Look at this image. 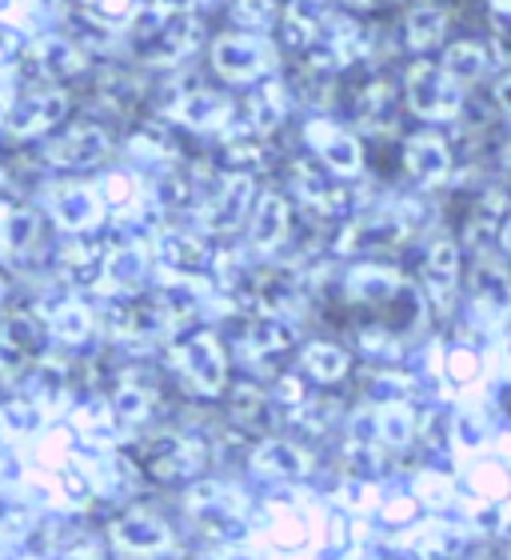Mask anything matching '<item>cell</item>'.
<instances>
[{"label":"cell","mask_w":511,"mask_h":560,"mask_svg":"<svg viewBox=\"0 0 511 560\" xmlns=\"http://www.w3.org/2000/svg\"><path fill=\"white\" fill-rule=\"evenodd\" d=\"M467 84H460L455 77L443 72V65L436 60H416L404 72V105L412 117H419L424 125H452L464 113Z\"/></svg>","instance_id":"1"},{"label":"cell","mask_w":511,"mask_h":560,"mask_svg":"<svg viewBox=\"0 0 511 560\" xmlns=\"http://www.w3.org/2000/svg\"><path fill=\"white\" fill-rule=\"evenodd\" d=\"M212 69L224 84H260L276 72V48L260 33H228L212 45Z\"/></svg>","instance_id":"2"},{"label":"cell","mask_w":511,"mask_h":560,"mask_svg":"<svg viewBox=\"0 0 511 560\" xmlns=\"http://www.w3.org/2000/svg\"><path fill=\"white\" fill-rule=\"evenodd\" d=\"M197 40H200V24L192 21V16H185V12H164L161 21H152L148 28H140L136 52L144 65L173 69V65L192 57Z\"/></svg>","instance_id":"3"},{"label":"cell","mask_w":511,"mask_h":560,"mask_svg":"<svg viewBox=\"0 0 511 560\" xmlns=\"http://www.w3.org/2000/svg\"><path fill=\"white\" fill-rule=\"evenodd\" d=\"M460 289H464V253H460L455 236L443 233L424 253V292H428V304L436 308V316H452Z\"/></svg>","instance_id":"4"},{"label":"cell","mask_w":511,"mask_h":560,"mask_svg":"<svg viewBox=\"0 0 511 560\" xmlns=\"http://www.w3.org/2000/svg\"><path fill=\"white\" fill-rule=\"evenodd\" d=\"M173 361H176V373L185 376V385L192 393H200V397H221L224 388H228V361H224L221 340L212 337V332L188 337L173 352Z\"/></svg>","instance_id":"5"},{"label":"cell","mask_w":511,"mask_h":560,"mask_svg":"<svg viewBox=\"0 0 511 560\" xmlns=\"http://www.w3.org/2000/svg\"><path fill=\"white\" fill-rule=\"evenodd\" d=\"M140 465L148 468L156 480H185V477H197L200 468L209 465V448L197 436L161 432V436L140 444Z\"/></svg>","instance_id":"6"},{"label":"cell","mask_w":511,"mask_h":560,"mask_svg":"<svg viewBox=\"0 0 511 560\" xmlns=\"http://www.w3.org/2000/svg\"><path fill=\"white\" fill-rule=\"evenodd\" d=\"M108 152H112V137L93 120H81V125H69L64 132L48 140L45 161L52 168H64V173H84V168H96L100 161H108Z\"/></svg>","instance_id":"7"},{"label":"cell","mask_w":511,"mask_h":560,"mask_svg":"<svg viewBox=\"0 0 511 560\" xmlns=\"http://www.w3.org/2000/svg\"><path fill=\"white\" fill-rule=\"evenodd\" d=\"M304 140H308V149L316 152V161L324 164L332 176H340V180H352V176L364 173L360 140L352 137L344 125H332V120H308Z\"/></svg>","instance_id":"8"},{"label":"cell","mask_w":511,"mask_h":560,"mask_svg":"<svg viewBox=\"0 0 511 560\" xmlns=\"http://www.w3.org/2000/svg\"><path fill=\"white\" fill-rule=\"evenodd\" d=\"M252 205H255L252 176L248 173L224 176V185L200 205V229H204V233H216V236L233 233V229H240L245 217H252Z\"/></svg>","instance_id":"9"},{"label":"cell","mask_w":511,"mask_h":560,"mask_svg":"<svg viewBox=\"0 0 511 560\" xmlns=\"http://www.w3.org/2000/svg\"><path fill=\"white\" fill-rule=\"evenodd\" d=\"M416 212L412 205H392V209H376L368 217L352 224L344 233V248L348 253H364V248H395L400 241L416 233Z\"/></svg>","instance_id":"10"},{"label":"cell","mask_w":511,"mask_h":560,"mask_svg":"<svg viewBox=\"0 0 511 560\" xmlns=\"http://www.w3.org/2000/svg\"><path fill=\"white\" fill-rule=\"evenodd\" d=\"M455 168V156H452V144L440 137V132L431 129H419L404 140V173L416 180L419 188H440L448 185V176Z\"/></svg>","instance_id":"11"},{"label":"cell","mask_w":511,"mask_h":560,"mask_svg":"<svg viewBox=\"0 0 511 560\" xmlns=\"http://www.w3.org/2000/svg\"><path fill=\"white\" fill-rule=\"evenodd\" d=\"M108 328H112V337H117L120 345L148 349V345H156V340L173 328V316H168V308L161 304V296L144 304L132 301V304H117V308L108 313Z\"/></svg>","instance_id":"12"},{"label":"cell","mask_w":511,"mask_h":560,"mask_svg":"<svg viewBox=\"0 0 511 560\" xmlns=\"http://www.w3.org/2000/svg\"><path fill=\"white\" fill-rule=\"evenodd\" d=\"M467 289H472V304H476L479 316H488L496 325L511 316V272L491 253H479L476 257L472 277H467Z\"/></svg>","instance_id":"13"},{"label":"cell","mask_w":511,"mask_h":560,"mask_svg":"<svg viewBox=\"0 0 511 560\" xmlns=\"http://www.w3.org/2000/svg\"><path fill=\"white\" fill-rule=\"evenodd\" d=\"M233 113H236V105L221 93V89H185V93L168 105V117L192 132L224 129V125L233 120Z\"/></svg>","instance_id":"14"},{"label":"cell","mask_w":511,"mask_h":560,"mask_svg":"<svg viewBox=\"0 0 511 560\" xmlns=\"http://www.w3.org/2000/svg\"><path fill=\"white\" fill-rule=\"evenodd\" d=\"M64 113H69V93L64 89H36L33 96H24L21 105L12 108L9 132L21 140L45 137L64 120Z\"/></svg>","instance_id":"15"},{"label":"cell","mask_w":511,"mask_h":560,"mask_svg":"<svg viewBox=\"0 0 511 560\" xmlns=\"http://www.w3.org/2000/svg\"><path fill=\"white\" fill-rule=\"evenodd\" d=\"M292 233V205L280 192H260L248 217V245L252 253H276Z\"/></svg>","instance_id":"16"},{"label":"cell","mask_w":511,"mask_h":560,"mask_svg":"<svg viewBox=\"0 0 511 560\" xmlns=\"http://www.w3.org/2000/svg\"><path fill=\"white\" fill-rule=\"evenodd\" d=\"M292 185L300 192V200L308 205L312 212L320 217H344L352 212V200H348V188L340 185V176L332 180V173H320L316 164H292Z\"/></svg>","instance_id":"17"},{"label":"cell","mask_w":511,"mask_h":560,"mask_svg":"<svg viewBox=\"0 0 511 560\" xmlns=\"http://www.w3.org/2000/svg\"><path fill=\"white\" fill-rule=\"evenodd\" d=\"M112 540L120 549L132 552V557H161L168 545H173V533L164 525L161 516L152 513H124L112 525Z\"/></svg>","instance_id":"18"},{"label":"cell","mask_w":511,"mask_h":560,"mask_svg":"<svg viewBox=\"0 0 511 560\" xmlns=\"http://www.w3.org/2000/svg\"><path fill=\"white\" fill-rule=\"evenodd\" d=\"M252 468L260 477H276V480H304L312 472V456L304 453L300 444L280 441V436H268L264 444L252 448Z\"/></svg>","instance_id":"19"},{"label":"cell","mask_w":511,"mask_h":560,"mask_svg":"<svg viewBox=\"0 0 511 560\" xmlns=\"http://www.w3.org/2000/svg\"><path fill=\"white\" fill-rule=\"evenodd\" d=\"M404 292H412L404 284V277L383 269V265H360V269L348 272V296L356 304H364V308H383V304H392Z\"/></svg>","instance_id":"20"},{"label":"cell","mask_w":511,"mask_h":560,"mask_svg":"<svg viewBox=\"0 0 511 560\" xmlns=\"http://www.w3.org/2000/svg\"><path fill=\"white\" fill-rule=\"evenodd\" d=\"M40 245V217L33 209H0V257L21 265Z\"/></svg>","instance_id":"21"},{"label":"cell","mask_w":511,"mask_h":560,"mask_svg":"<svg viewBox=\"0 0 511 560\" xmlns=\"http://www.w3.org/2000/svg\"><path fill=\"white\" fill-rule=\"evenodd\" d=\"M328 9L332 0H288L284 9V40L292 48H312L328 33Z\"/></svg>","instance_id":"22"},{"label":"cell","mask_w":511,"mask_h":560,"mask_svg":"<svg viewBox=\"0 0 511 560\" xmlns=\"http://www.w3.org/2000/svg\"><path fill=\"white\" fill-rule=\"evenodd\" d=\"M443 40H448V12L440 9V4H416V9H407L404 16V45L407 52H416V57H424V52H436V48H443Z\"/></svg>","instance_id":"23"},{"label":"cell","mask_w":511,"mask_h":560,"mask_svg":"<svg viewBox=\"0 0 511 560\" xmlns=\"http://www.w3.org/2000/svg\"><path fill=\"white\" fill-rule=\"evenodd\" d=\"M288 349H292V328L284 325L280 316L264 313L248 325V332H245V361L248 364H272Z\"/></svg>","instance_id":"24"},{"label":"cell","mask_w":511,"mask_h":560,"mask_svg":"<svg viewBox=\"0 0 511 560\" xmlns=\"http://www.w3.org/2000/svg\"><path fill=\"white\" fill-rule=\"evenodd\" d=\"M300 369L316 385H340L352 369V357H348V349H340L332 340H312V345L300 352Z\"/></svg>","instance_id":"25"},{"label":"cell","mask_w":511,"mask_h":560,"mask_svg":"<svg viewBox=\"0 0 511 560\" xmlns=\"http://www.w3.org/2000/svg\"><path fill=\"white\" fill-rule=\"evenodd\" d=\"M440 65H443V72L455 77L460 84H476V81L488 77L491 52L479 45V40H452V45H443Z\"/></svg>","instance_id":"26"},{"label":"cell","mask_w":511,"mask_h":560,"mask_svg":"<svg viewBox=\"0 0 511 560\" xmlns=\"http://www.w3.org/2000/svg\"><path fill=\"white\" fill-rule=\"evenodd\" d=\"M372 436L388 448H407L416 436V412L407 409L404 400H383L372 412Z\"/></svg>","instance_id":"27"},{"label":"cell","mask_w":511,"mask_h":560,"mask_svg":"<svg viewBox=\"0 0 511 560\" xmlns=\"http://www.w3.org/2000/svg\"><path fill=\"white\" fill-rule=\"evenodd\" d=\"M52 212H57V221L69 233H84V229H93L100 221V200L88 188H60L52 197Z\"/></svg>","instance_id":"28"},{"label":"cell","mask_w":511,"mask_h":560,"mask_svg":"<svg viewBox=\"0 0 511 560\" xmlns=\"http://www.w3.org/2000/svg\"><path fill=\"white\" fill-rule=\"evenodd\" d=\"M233 420L245 432H268L276 424V412H272V400H268L260 388L245 385L233 393Z\"/></svg>","instance_id":"29"},{"label":"cell","mask_w":511,"mask_h":560,"mask_svg":"<svg viewBox=\"0 0 511 560\" xmlns=\"http://www.w3.org/2000/svg\"><path fill=\"white\" fill-rule=\"evenodd\" d=\"M36 65H40V72H45L48 81L60 84L84 69V57L72 45H64V40H45L40 52H36Z\"/></svg>","instance_id":"30"},{"label":"cell","mask_w":511,"mask_h":560,"mask_svg":"<svg viewBox=\"0 0 511 560\" xmlns=\"http://www.w3.org/2000/svg\"><path fill=\"white\" fill-rule=\"evenodd\" d=\"M161 260L164 265H173V269L192 272L209 260V248H204V241L192 233H168L161 241Z\"/></svg>","instance_id":"31"},{"label":"cell","mask_w":511,"mask_h":560,"mask_svg":"<svg viewBox=\"0 0 511 560\" xmlns=\"http://www.w3.org/2000/svg\"><path fill=\"white\" fill-rule=\"evenodd\" d=\"M255 93H252V101H248V129L252 132H264V129H272L280 117H284V93H280V84L276 81H260V84H252Z\"/></svg>","instance_id":"32"},{"label":"cell","mask_w":511,"mask_h":560,"mask_svg":"<svg viewBox=\"0 0 511 560\" xmlns=\"http://www.w3.org/2000/svg\"><path fill=\"white\" fill-rule=\"evenodd\" d=\"M48 332H52V340L81 345V340L93 332V316H88L84 304H60L57 313L48 316Z\"/></svg>","instance_id":"33"},{"label":"cell","mask_w":511,"mask_h":560,"mask_svg":"<svg viewBox=\"0 0 511 560\" xmlns=\"http://www.w3.org/2000/svg\"><path fill=\"white\" fill-rule=\"evenodd\" d=\"M392 108H395V89L388 81H372L360 93V101H356V113H360V120L368 129H380L383 120L392 117Z\"/></svg>","instance_id":"34"},{"label":"cell","mask_w":511,"mask_h":560,"mask_svg":"<svg viewBox=\"0 0 511 560\" xmlns=\"http://www.w3.org/2000/svg\"><path fill=\"white\" fill-rule=\"evenodd\" d=\"M228 16H233L245 33H264V28H272V24L280 21V4L276 0H233Z\"/></svg>","instance_id":"35"},{"label":"cell","mask_w":511,"mask_h":560,"mask_svg":"<svg viewBox=\"0 0 511 560\" xmlns=\"http://www.w3.org/2000/svg\"><path fill=\"white\" fill-rule=\"evenodd\" d=\"M105 277L117 284V289H136L144 280V253L140 248H117L112 257L105 260Z\"/></svg>","instance_id":"36"},{"label":"cell","mask_w":511,"mask_h":560,"mask_svg":"<svg viewBox=\"0 0 511 560\" xmlns=\"http://www.w3.org/2000/svg\"><path fill=\"white\" fill-rule=\"evenodd\" d=\"M112 409H117V417L124 424H144L152 412V393L140 385H120L117 397H112Z\"/></svg>","instance_id":"37"},{"label":"cell","mask_w":511,"mask_h":560,"mask_svg":"<svg viewBox=\"0 0 511 560\" xmlns=\"http://www.w3.org/2000/svg\"><path fill=\"white\" fill-rule=\"evenodd\" d=\"M36 340H40V325H36L33 316H9V325H4V349L12 357H33Z\"/></svg>","instance_id":"38"},{"label":"cell","mask_w":511,"mask_h":560,"mask_svg":"<svg viewBox=\"0 0 511 560\" xmlns=\"http://www.w3.org/2000/svg\"><path fill=\"white\" fill-rule=\"evenodd\" d=\"M455 549H460V537H452V528H431L416 552L419 560H448Z\"/></svg>","instance_id":"39"},{"label":"cell","mask_w":511,"mask_h":560,"mask_svg":"<svg viewBox=\"0 0 511 560\" xmlns=\"http://www.w3.org/2000/svg\"><path fill=\"white\" fill-rule=\"evenodd\" d=\"M491 101H496V108L503 113V120H511V69L503 72V77H496V84H491Z\"/></svg>","instance_id":"40"},{"label":"cell","mask_w":511,"mask_h":560,"mask_svg":"<svg viewBox=\"0 0 511 560\" xmlns=\"http://www.w3.org/2000/svg\"><path fill=\"white\" fill-rule=\"evenodd\" d=\"M156 4H161V12H185L192 0H156Z\"/></svg>","instance_id":"41"},{"label":"cell","mask_w":511,"mask_h":560,"mask_svg":"<svg viewBox=\"0 0 511 560\" xmlns=\"http://www.w3.org/2000/svg\"><path fill=\"white\" fill-rule=\"evenodd\" d=\"M500 248H503V253H508V257H511V217L500 224Z\"/></svg>","instance_id":"42"},{"label":"cell","mask_w":511,"mask_h":560,"mask_svg":"<svg viewBox=\"0 0 511 560\" xmlns=\"http://www.w3.org/2000/svg\"><path fill=\"white\" fill-rule=\"evenodd\" d=\"M500 168H503V173L511 176V137L503 140V149H500Z\"/></svg>","instance_id":"43"},{"label":"cell","mask_w":511,"mask_h":560,"mask_svg":"<svg viewBox=\"0 0 511 560\" xmlns=\"http://www.w3.org/2000/svg\"><path fill=\"white\" fill-rule=\"evenodd\" d=\"M72 560H100V552L88 549V552H76V557H72Z\"/></svg>","instance_id":"44"},{"label":"cell","mask_w":511,"mask_h":560,"mask_svg":"<svg viewBox=\"0 0 511 560\" xmlns=\"http://www.w3.org/2000/svg\"><path fill=\"white\" fill-rule=\"evenodd\" d=\"M0 301H4V277H0Z\"/></svg>","instance_id":"45"},{"label":"cell","mask_w":511,"mask_h":560,"mask_svg":"<svg viewBox=\"0 0 511 560\" xmlns=\"http://www.w3.org/2000/svg\"><path fill=\"white\" fill-rule=\"evenodd\" d=\"M508 560H511V552H508Z\"/></svg>","instance_id":"46"}]
</instances>
